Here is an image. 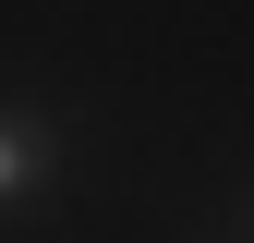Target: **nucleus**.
Segmentation results:
<instances>
[{"label": "nucleus", "instance_id": "1", "mask_svg": "<svg viewBox=\"0 0 254 243\" xmlns=\"http://www.w3.org/2000/svg\"><path fill=\"white\" fill-rule=\"evenodd\" d=\"M12 182H24V134L0 122V195H12Z\"/></svg>", "mask_w": 254, "mask_h": 243}]
</instances>
